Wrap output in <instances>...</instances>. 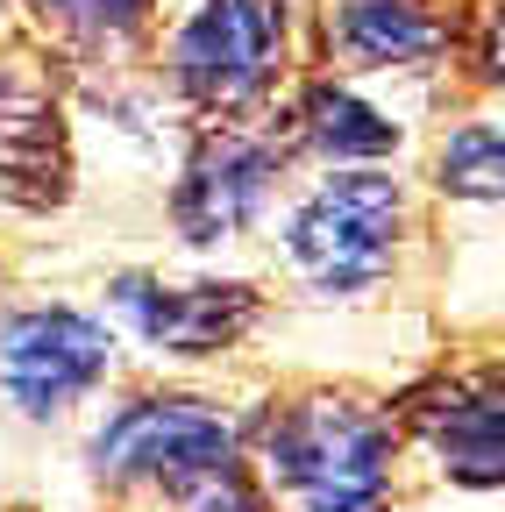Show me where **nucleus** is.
<instances>
[{
	"label": "nucleus",
	"mask_w": 505,
	"mask_h": 512,
	"mask_svg": "<svg viewBox=\"0 0 505 512\" xmlns=\"http://www.w3.org/2000/svg\"><path fill=\"white\" fill-rule=\"evenodd\" d=\"M392 463H399L392 420L335 392L292 399L264 427V470L285 498H299V512H385Z\"/></svg>",
	"instance_id": "obj_1"
},
{
	"label": "nucleus",
	"mask_w": 505,
	"mask_h": 512,
	"mask_svg": "<svg viewBox=\"0 0 505 512\" xmlns=\"http://www.w3.org/2000/svg\"><path fill=\"white\" fill-rule=\"evenodd\" d=\"M86 463L114 491L150 484L164 498H200V491H214L221 477L242 470V441L207 399L143 392V399L114 406L100 420V434L86 441Z\"/></svg>",
	"instance_id": "obj_2"
},
{
	"label": "nucleus",
	"mask_w": 505,
	"mask_h": 512,
	"mask_svg": "<svg viewBox=\"0 0 505 512\" xmlns=\"http://www.w3.org/2000/svg\"><path fill=\"white\" fill-rule=\"evenodd\" d=\"M399 221H406V192L385 171H342L321 192H306L299 214L285 221V256L306 271L313 292H370L377 278L392 271L399 249Z\"/></svg>",
	"instance_id": "obj_3"
},
{
	"label": "nucleus",
	"mask_w": 505,
	"mask_h": 512,
	"mask_svg": "<svg viewBox=\"0 0 505 512\" xmlns=\"http://www.w3.org/2000/svg\"><path fill=\"white\" fill-rule=\"evenodd\" d=\"M114 370V335L93 313L72 306H29L0 320V392L22 420H57L93 399Z\"/></svg>",
	"instance_id": "obj_4"
},
{
	"label": "nucleus",
	"mask_w": 505,
	"mask_h": 512,
	"mask_svg": "<svg viewBox=\"0 0 505 512\" xmlns=\"http://www.w3.org/2000/svg\"><path fill=\"white\" fill-rule=\"evenodd\" d=\"M278 64H285V0H207L171 43L178 93L200 107L257 100L278 79Z\"/></svg>",
	"instance_id": "obj_5"
},
{
	"label": "nucleus",
	"mask_w": 505,
	"mask_h": 512,
	"mask_svg": "<svg viewBox=\"0 0 505 512\" xmlns=\"http://www.w3.org/2000/svg\"><path fill=\"white\" fill-rule=\"evenodd\" d=\"M271 178H278V150L242 136V128H214V136L193 143V157H185L178 171V192H171V221L185 242H228L242 235L249 221L264 214L271 200Z\"/></svg>",
	"instance_id": "obj_6"
},
{
	"label": "nucleus",
	"mask_w": 505,
	"mask_h": 512,
	"mask_svg": "<svg viewBox=\"0 0 505 512\" xmlns=\"http://www.w3.org/2000/svg\"><path fill=\"white\" fill-rule=\"evenodd\" d=\"M121 320L164 356H221L249 320H257V292L249 285H164V278H114Z\"/></svg>",
	"instance_id": "obj_7"
},
{
	"label": "nucleus",
	"mask_w": 505,
	"mask_h": 512,
	"mask_svg": "<svg viewBox=\"0 0 505 512\" xmlns=\"http://www.w3.org/2000/svg\"><path fill=\"white\" fill-rule=\"evenodd\" d=\"M498 377L477 370V377H449L434 384V392L413 399V434L441 456V470H449L456 484L470 491H491L505 477V456H498Z\"/></svg>",
	"instance_id": "obj_8"
},
{
	"label": "nucleus",
	"mask_w": 505,
	"mask_h": 512,
	"mask_svg": "<svg viewBox=\"0 0 505 512\" xmlns=\"http://www.w3.org/2000/svg\"><path fill=\"white\" fill-rule=\"evenodd\" d=\"M328 43L349 64H370V72H413V64L441 57L449 29L420 0H342L328 15Z\"/></svg>",
	"instance_id": "obj_9"
},
{
	"label": "nucleus",
	"mask_w": 505,
	"mask_h": 512,
	"mask_svg": "<svg viewBox=\"0 0 505 512\" xmlns=\"http://www.w3.org/2000/svg\"><path fill=\"white\" fill-rule=\"evenodd\" d=\"M299 136L321 150V157H335V164H349V157H392L399 150V121H385L370 100H356L349 86H306V100H299Z\"/></svg>",
	"instance_id": "obj_10"
},
{
	"label": "nucleus",
	"mask_w": 505,
	"mask_h": 512,
	"mask_svg": "<svg viewBox=\"0 0 505 512\" xmlns=\"http://www.w3.org/2000/svg\"><path fill=\"white\" fill-rule=\"evenodd\" d=\"M434 185L456 192V200H498L505 192V150H498V121H463L449 143H441Z\"/></svg>",
	"instance_id": "obj_11"
},
{
	"label": "nucleus",
	"mask_w": 505,
	"mask_h": 512,
	"mask_svg": "<svg viewBox=\"0 0 505 512\" xmlns=\"http://www.w3.org/2000/svg\"><path fill=\"white\" fill-rule=\"evenodd\" d=\"M29 8L43 22H57L65 36H86V43H121V36H136L143 15H150V0H29Z\"/></svg>",
	"instance_id": "obj_12"
},
{
	"label": "nucleus",
	"mask_w": 505,
	"mask_h": 512,
	"mask_svg": "<svg viewBox=\"0 0 505 512\" xmlns=\"http://www.w3.org/2000/svg\"><path fill=\"white\" fill-rule=\"evenodd\" d=\"M193 512H271V505H264L257 484H249V470H235V477H221L214 491H200Z\"/></svg>",
	"instance_id": "obj_13"
},
{
	"label": "nucleus",
	"mask_w": 505,
	"mask_h": 512,
	"mask_svg": "<svg viewBox=\"0 0 505 512\" xmlns=\"http://www.w3.org/2000/svg\"><path fill=\"white\" fill-rule=\"evenodd\" d=\"M8 107H15V93H8V72H0V143H8V128H29V121H43V114H29V121H8Z\"/></svg>",
	"instance_id": "obj_14"
}]
</instances>
